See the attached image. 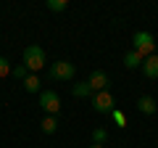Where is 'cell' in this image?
<instances>
[{"label":"cell","mask_w":158,"mask_h":148,"mask_svg":"<svg viewBox=\"0 0 158 148\" xmlns=\"http://www.w3.org/2000/svg\"><path fill=\"white\" fill-rule=\"evenodd\" d=\"M45 61H48V56H45V50H42L40 45L24 48V66L29 69V74H37L40 69L45 66Z\"/></svg>","instance_id":"1"},{"label":"cell","mask_w":158,"mask_h":148,"mask_svg":"<svg viewBox=\"0 0 158 148\" xmlns=\"http://www.w3.org/2000/svg\"><path fill=\"white\" fill-rule=\"evenodd\" d=\"M92 108H95L98 114H111L113 108H116V98H113L108 90H100V93L92 95Z\"/></svg>","instance_id":"4"},{"label":"cell","mask_w":158,"mask_h":148,"mask_svg":"<svg viewBox=\"0 0 158 148\" xmlns=\"http://www.w3.org/2000/svg\"><path fill=\"white\" fill-rule=\"evenodd\" d=\"M48 8L56 11V13H61V11H66V8H69V0H48Z\"/></svg>","instance_id":"13"},{"label":"cell","mask_w":158,"mask_h":148,"mask_svg":"<svg viewBox=\"0 0 158 148\" xmlns=\"http://www.w3.org/2000/svg\"><path fill=\"white\" fill-rule=\"evenodd\" d=\"M132 50L140 53L142 58L153 56V50H156V40H153V34L150 32H135V37H132Z\"/></svg>","instance_id":"2"},{"label":"cell","mask_w":158,"mask_h":148,"mask_svg":"<svg viewBox=\"0 0 158 148\" xmlns=\"http://www.w3.org/2000/svg\"><path fill=\"white\" fill-rule=\"evenodd\" d=\"M71 93H74V98H90V95H95L87 82H77V85L71 87Z\"/></svg>","instance_id":"9"},{"label":"cell","mask_w":158,"mask_h":148,"mask_svg":"<svg viewBox=\"0 0 158 148\" xmlns=\"http://www.w3.org/2000/svg\"><path fill=\"white\" fill-rule=\"evenodd\" d=\"M74 74H77V66L71 61L50 63V80H56V82H69V80H74Z\"/></svg>","instance_id":"3"},{"label":"cell","mask_w":158,"mask_h":148,"mask_svg":"<svg viewBox=\"0 0 158 148\" xmlns=\"http://www.w3.org/2000/svg\"><path fill=\"white\" fill-rule=\"evenodd\" d=\"M106 137H108V132L103 130V127H98V130H92V143H98V146H103V143H106Z\"/></svg>","instance_id":"14"},{"label":"cell","mask_w":158,"mask_h":148,"mask_svg":"<svg viewBox=\"0 0 158 148\" xmlns=\"http://www.w3.org/2000/svg\"><path fill=\"white\" fill-rule=\"evenodd\" d=\"M24 87H27V93H37L40 90V77L37 74H29L27 80H24Z\"/></svg>","instance_id":"12"},{"label":"cell","mask_w":158,"mask_h":148,"mask_svg":"<svg viewBox=\"0 0 158 148\" xmlns=\"http://www.w3.org/2000/svg\"><path fill=\"white\" fill-rule=\"evenodd\" d=\"M56 130H58V116H45V119H42V132L53 135Z\"/></svg>","instance_id":"11"},{"label":"cell","mask_w":158,"mask_h":148,"mask_svg":"<svg viewBox=\"0 0 158 148\" xmlns=\"http://www.w3.org/2000/svg\"><path fill=\"white\" fill-rule=\"evenodd\" d=\"M90 148H103V146H98V143H92V146H90Z\"/></svg>","instance_id":"18"},{"label":"cell","mask_w":158,"mask_h":148,"mask_svg":"<svg viewBox=\"0 0 158 148\" xmlns=\"http://www.w3.org/2000/svg\"><path fill=\"white\" fill-rule=\"evenodd\" d=\"M111 119L116 122L118 127H124V124H127V114H124V111H118V108H113V111H111Z\"/></svg>","instance_id":"15"},{"label":"cell","mask_w":158,"mask_h":148,"mask_svg":"<svg viewBox=\"0 0 158 148\" xmlns=\"http://www.w3.org/2000/svg\"><path fill=\"white\" fill-rule=\"evenodd\" d=\"M142 74H145L148 80H158V56L156 53L142 61Z\"/></svg>","instance_id":"7"},{"label":"cell","mask_w":158,"mask_h":148,"mask_svg":"<svg viewBox=\"0 0 158 148\" xmlns=\"http://www.w3.org/2000/svg\"><path fill=\"white\" fill-rule=\"evenodd\" d=\"M8 74H11V63H8V58L0 56V80H6Z\"/></svg>","instance_id":"17"},{"label":"cell","mask_w":158,"mask_h":148,"mask_svg":"<svg viewBox=\"0 0 158 148\" xmlns=\"http://www.w3.org/2000/svg\"><path fill=\"white\" fill-rule=\"evenodd\" d=\"M87 85L92 87V93L108 90V74H106V72H100V69H95V72L90 74V80H87Z\"/></svg>","instance_id":"6"},{"label":"cell","mask_w":158,"mask_h":148,"mask_svg":"<svg viewBox=\"0 0 158 148\" xmlns=\"http://www.w3.org/2000/svg\"><path fill=\"white\" fill-rule=\"evenodd\" d=\"M137 108H140V111H142V114H156V101H153V98L150 95H140V98H137Z\"/></svg>","instance_id":"8"},{"label":"cell","mask_w":158,"mask_h":148,"mask_svg":"<svg viewBox=\"0 0 158 148\" xmlns=\"http://www.w3.org/2000/svg\"><path fill=\"white\" fill-rule=\"evenodd\" d=\"M11 74H13V77H16V80H27V77H29V69H27V66H24V63H21V66L11 69Z\"/></svg>","instance_id":"16"},{"label":"cell","mask_w":158,"mask_h":148,"mask_svg":"<svg viewBox=\"0 0 158 148\" xmlns=\"http://www.w3.org/2000/svg\"><path fill=\"white\" fill-rule=\"evenodd\" d=\"M40 106L48 111V116H58V114H61V98H58V93L42 90V93H40Z\"/></svg>","instance_id":"5"},{"label":"cell","mask_w":158,"mask_h":148,"mask_svg":"<svg viewBox=\"0 0 158 148\" xmlns=\"http://www.w3.org/2000/svg\"><path fill=\"white\" fill-rule=\"evenodd\" d=\"M142 61H145V58L140 56V53H135V50H129L124 56V66L127 69H137V66H142Z\"/></svg>","instance_id":"10"}]
</instances>
